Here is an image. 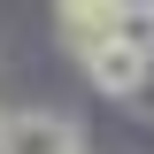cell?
<instances>
[{
    "label": "cell",
    "instance_id": "cell-1",
    "mask_svg": "<svg viewBox=\"0 0 154 154\" xmlns=\"http://www.w3.org/2000/svg\"><path fill=\"white\" fill-rule=\"evenodd\" d=\"M0 154H77V131L46 108H23V116H0Z\"/></svg>",
    "mask_w": 154,
    "mask_h": 154
},
{
    "label": "cell",
    "instance_id": "cell-2",
    "mask_svg": "<svg viewBox=\"0 0 154 154\" xmlns=\"http://www.w3.org/2000/svg\"><path fill=\"white\" fill-rule=\"evenodd\" d=\"M54 23H62V38H69L77 54H100L108 38H123V0H62L54 8Z\"/></svg>",
    "mask_w": 154,
    "mask_h": 154
},
{
    "label": "cell",
    "instance_id": "cell-3",
    "mask_svg": "<svg viewBox=\"0 0 154 154\" xmlns=\"http://www.w3.org/2000/svg\"><path fill=\"white\" fill-rule=\"evenodd\" d=\"M85 77H93L100 93H139V77H146V54H139V46H123V38H108V46H100V54H85Z\"/></svg>",
    "mask_w": 154,
    "mask_h": 154
},
{
    "label": "cell",
    "instance_id": "cell-4",
    "mask_svg": "<svg viewBox=\"0 0 154 154\" xmlns=\"http://www.w3.org/2000/svg\"><path fill=\"white\" fill-rule=\"evenodd\" d=\"M123 46L154 54V8H123Z\"/></svg>",
    "mask_w": 154,
    "mask_h": 154
}]
</instances>
